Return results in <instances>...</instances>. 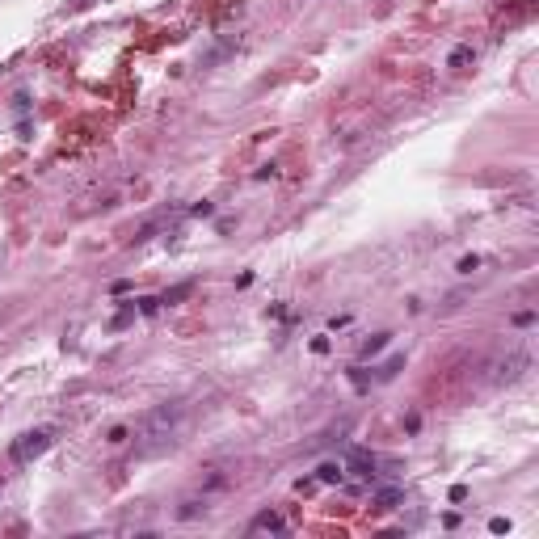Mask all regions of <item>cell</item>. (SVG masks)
<instances>
[{
  "mask_svg": "<svg viewBox=\"0 0 539 539\" xmlns=\"http://www.w3.org/2000/svg\"><path fill=\"white\" fill-rule=\"evenodd\" d=\"M177 421H182V404H156L152 413H144L135 421V455H156L173 447Z\"/></svg>",
  "mask_w": 539,
  "mask_h": 539,
  "instance_id": "1",
  "label": "cell"
},
{
  "mask_svg": "<svg viewBox=\"0 0 539 539\" xmlns=\"http://www.w3.org/2000/svg\"><path fill=\"white\" fill-rule=\"evenodd\" d=\"M55 438H59V430H55V426H38V430H25L21 438H13L9 455H13V463H34L38 455H47V451L55 447Z\"/></svg>",
  "mask_w": 539,
  "mask_h": 539,
  "instance_id": "2",
  "label": "cell"
},
{
  "mask_svg": "<svg viewBox=\"0 0 539 539\" xmlns=\"http://www.w3.org/2000/svg\"><path fill=\"white\" fill-rule=\"evenodd\" d=\"M527 366H531V354H527V350H514V354L505 358V362H497V375H493V384H518Z\"/></svg>",
  "mask_w": 539,
  "mask_h": 539,
  "instance_id": "3",
  "label": "cell"
},
{
  "mask_svg": "<svg viewBox=\"0 0 539 539\" xmlns=\"http://www.w3.org/2000/svg\"><path fill=\"white\" fill-rule=\"evenodd\" d=\"M375 468H380V459L371 455V451H358V447H354V451L346 455V472H354V476H362V481H375V476H380Z\"/></svg>",
  "mask_w": 539,
  "mask_h": 539,
  "instance_id": "4",
  "label": "cell"
},
{
  "mask_svg": "<svg viewBox=\"0 0 539 539\" xmlns=\"http://www.w3.org/2000/svg\"><path fill=\"white\" fill-rule=\"evenodd\" d=\"M371 505H375V510H396V505H404V489L400 485L371 489Z\"/></svg>",
  "mask_w": 539,
  "mask_h": 539,
  "instance_id": "5",
  "label": "cell"
},
{
  "mask_svg": "<svg viewBox=\"0 0 539 539\" xmlns=\"http://www.w3.org/2000/svg\"><path fill=\"white\" fill-rule=\"evenodd\" d=\"M261 531H287V518L278 514V510H261V514H253V522H249V535H261Z\"/></svg>",
  "mask_w": 539,
  "mask_h": 539,
  "instance_id": "6",
  "label": "cell"
},
{
  "mask_svg": "<svg viewBox=\"0 0 539 539\" xmlns=\"http://www.w3.org/2000/svg\"><path fill=\"white\" fill-rule=\"evenodd\" d=\"M316 481L320 485H342L346 481V463H320L316 468Z\"/></svg>",
  "mask_w": 539,
  "mask_h": 539,
  "instance_id": "7",
  "label": "cell"
},
{
  "mask_svg": "<svg viewBox=\"0 0 539 539\" xmlns=\"http://www.w3.org/2000/svg\"><path fill=\"white\" fill-rule=\"evenodd\" d=\"M198 514H207V497H186L177 505V518H198Z\"/></svg>",
  "mask_w": 539,
  "mask_h": 539,
  "instance_id": "8",
  "label": "cell"
},
{
  "mask_svg": "<svg viewBox=\"0 0 539 539\" xmlns=\"http://www.w3.org/2000/svg\"><path fill=\"white\" fill-rule=\"evenodd\" d=\"M388 337L392 333H375V337H371V342H362V350H358V358H375L384 346H388Z\"/></svg>",
  "mask_w": 539,
  "mask_h": 539,
  "instance_id": "9",
  "label": "cell"
},
{
  "mask_svg": "<svg viewBox=\"0 0 539 539\" xmlns=\"http://www.w3.org/2000/svg\"><path fill=\"white\" fill-rule=\"evenodd\" d=\"M186 295H194V283H177V287H168V291L160 295V303H182Z\"/></svg>",
  "mask_w": 539,
  "mask_h": 539,
  "instance_id": "10",
  "label": "cell"
},
{
  "mask_svg": "<svg viewBox=\"0 0 539 539\" xmlns=\"http://www.w3.org/2000/svg\"><path fill=\"white\" fill-rule=\"evenodd\" d=\"M472 59H476V51H472V47L463 43V47H455V51H451V59H447V67H468Z\"/></svg>",
  "mask_w": 539,
  "mask_h": 539,
  "instance_id": "11",
  "label": "cell"
},
{
  "mask_svg": "<svg viewBox=\"0 0 539 539\" xmlns=\"http://www.w3.org/2000/svg\"><path fill=\"white\" fill-rule=\"evenodd\" d=\"M106 443H110V447H122V443H126V426H114Z\"/></svg>",
  "mask_w": 539,
  "mask_h": 539,
  "instance_id": "12",
  "label": "cell"
},
{
  "mask_svg": "<svg viewBox=\"0 0 539 539\" xmlns=\"http://www.w3.org/2000/svg\"><path fill=\"white\" fill-rule=\"evenodd\" d=\"M156 308H160V299H140V312H144V316H152Z\"/></svg>",
  "mask_w": 539,
  "mask_h": 539,
  "instance_id": "13",
  "label": "cell"
},
{
  "mask_svg": "<svg viewBox=\"0 0 539 539\" xmlns=\"http://www.w3.org/2000/svg\"><path fill=\"white\" fill-rule=\"evenodd\" d=\"M476 265H481L476 257H463V261H459V274H472V270H476Z\"/></svg>",
  "mask_w": 539,
  "mask_h": 539,
  "instance_id": "14",
  "label": "cell"
},
{
  "mask_svg": "<svg viewBox=\"0 0 539 539\" xmlns=\"http://www.w3.org/2000/svg\"><path fill=\"white\" fill-rule=\"evenodd\" d=\"M514 324H518V329H527V324H535V312H518V316H514Z\"/></svg>",
  "mask_w": 539,
  "mask_h": 539,
  "instance_id": "15",
  "label": "cell"
},
{
  "mask_svg": "<svg viewBox=\"0 0 539 539\" xmlns=\"http://www.w3.org/2000/svg\"><path fill=\"white\" fill-rule=\"evenodd\" d=\"M489 531H493V535H501V531H510V522H505V518H493V522H489Z\"/></svg>",
  "mask_w": 539,
  "mask_h": 539,
  "instance_id": "16",
  "label": "cell"
},
{
  "mask_svg": "<svg viewBox=\"0 0 539 539\" xmlns=\"http://www.w3.org/2000/svg\"><path fill=\"white\" fill-rule=\"evenodd\" d=\"M0 493H5V481H0Z\"/></svg>",
  "mask_w": 539,
  "mask_h": 539,
  "instance_id": "17",
  "label": "cell"
}]
</instances>
